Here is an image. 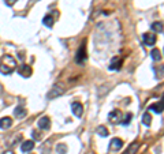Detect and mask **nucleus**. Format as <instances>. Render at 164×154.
Instances as JSON below:
<instances>
[{"instance_id": "nucleus-1", "label": "nucleus", "mask_w": 164, "mask_h": 154, "mask_svg": "<svg viewBox=\"0 0 164 154\" xmlns=\"http://www.w3.org/2000/svg\"><path fill=\"white\" fill-rule=\"evenodd\" d=\"M15 68H17V62H15V59L12 56H10V55H6V56L2 59V62H0V72L4 75H10Z\"/></svg>"}, {"instance_id": "nucleus-2", "label": "nucleus", "mask_w": 164, "mask_h": 154, "mask_svg": "<svg viewBox=\"0 0 164 154\" xmlns=\"http://www.w3.org/2000/svg\"><path fill=\"white\" fill-rule=\"evenodd\" d=\"M88 59V55H86V44H85V41L82 42V45H81L79 48H78L77 50V55H75V63L77 64H84L85 62H86Z\"/></svg>"}, {"instance_id": "nucleus-3", "label": "nucleus", "mask_w": 164, "mask_h": 154, "mask_svg": "<svg viewBox=\"0 0 164 154\" xmlns=\"http://www.w3.org/2000/svg\"><path fill=\"white\" fill-rule=\"evenodd\" d=\"M64 92H66V87L63 86V85H59V83H57V85H55V86L49 90V93H48V98H49V100H54V98L62 95Z\"/></svg>"}, {"instance_id": "nucleus-4", "label": "nucleus", "mask_w": 164, "mask_h": 154, "mask_svg": "<svg viewBox=\"0 0 164 154\" xmlns=\"http://www.w3.org/2000/svg\"><path fill=\"white\" fill-rule=\"evenodd\" d=\"M122 112H120L119 109H115L112 110V112H110V115H108V120H110V123H112V124H118V123H122Z\"/></svg>"}, {"instance_id": "nucleus-5", "label": "nucleus", "mask_w": 164, "mask_h": 154, "mask_svg": "<svg viewBox=\"0 0 164 154\" xmlns=\"http://www.w3.org/2000/svg\"><path fill=\"white\" fill-rule=\"evenodd\" d=\"M144 44L146 47H153L156 44V34L155 33H145L144 34Z\"/></svg>"}, {"instance_id": "nucleus-6", "label": "nucleus", "mask_w": 164, "mask_h": 154, "mask_svg": "<svg viewBox=\"0 0 164 154\" xmlns=\"http://www.w3.org/2000/svg\"><path fill=\"white\" fill-rule=\"evenodd\" d=\"M123 147V140L119 138H113L110 142V151H118Z\"/></svg>"}, {"instance_id": "nucleus-7", "label": "nucleus", "mask_w": 164, "mask_h": 154, "mask_svg": "<svg viewBox=\"0 0 164 154\" xmlns=\"http://www.w3.org/2000/svg\"><path fill=\"white\" fill-rule=\"evenodd\" d=\"M37 125H39L40 130H49V127H51V119L44 116V117H41L37 122Z\"/></svg>"}, {"instance_id": "nucleus-8", "label": "nucleus", "mask_w": 164, "mask_h": 154, "mask_svg": "<svg viewBox=\"0 0 164 154\" xmlns=\"http://www.w3.org/2000/svg\"><path fill=\"white\" fill-rule=\"evenodd\" d=\"M18 74L21 75V77L27 78V77L32 75V68H30V65H27V64H21L18 67Z\"/></svg>"}, {"instance_id": "nucleus-9", "label": "nucleus", "mask_w": 164, "mask_h": 154, "mask_svg": "<svg viewBox=\"0 0 164 154\" xmlns=\"http://www.w3.org/2000/svg\"><path fill=\"white\" fill-rule=\"evenodd\" d=\"M71 110H73V113H74L77 117H81L82 113H84V107H82L81 102H73V104H71Z\"/></svg>"}, {"instance_id": "nucleus-10", "label": "nucleus", "mask_w": 164, "mask_h": 154, "mask_svg": "<svg viewBox=\"0 0 164 154\" xmlns=\"http://www.w3.org/2000/svg\"><path fill=\"white\" fill-rule=\"evenodd\" d=\"M148 109L153 110L155 113H161V112L164 110V100L159 101V102H156V104L149 105V108H148Z\"/></svg>"}, {"instance_id": "nucleus-11", "label": "nucleus", "mask_w": 164, "mask_h": 154, "mask_svg": "<svg viewBox=\"0 0 164 154\" xmlns=\"http://www.w3.org/2000/svg\"><path fill=\"white\" fill-rule=\"evenodd\" d=\"M11 125H12L11 117H2L0 119V128H2V130H8V128H11Z\"/></svg>"}, {"instance_id": "nucleus-12", "label": "nucleus", "mask_w": 164, "mask_h": 154, "mask_svg": "<svg viewBox=\"0 0 164 154\" xmlns=\"http://www.w3.org/2000/svg\"><path fill=\"white\" fill-rule=\"evenodd\" d=\"M33 149H34V140H25L21 146V150L23 151V153H29Z\"/></svg>"}, {"instance_id": "nucleus-13", "label": "nucleus", "mask_w": 164, "mask_h": 154, "mask_svg": "<svg viewBox=\"0 0 164 154\" xmlns=\"http://www.w3.org/2000/svg\"><path fill=\"white\" fill-rule=\"evenodd\" d=\"M122 64H123V60L120 59V57H115V59L111 62L110 64V70H120L122 68Z\"/></svg>"}, {"instance_id": "nucleus-14", "label": "nucleus", "mask_w": 164, "mask_h": 154, "mask_svg": "<svg viewBox=\"0 0 164 154\" xmlns=\"http://www.w3.org/2000/svg\"><path fill=\"white\" fill-rule=\"evenodd\" d=\"M138 147H140V143L133 142V143H130V146H128L127 150H126L123 154H135L137 153V150H138Z\"/></svg>"}, {"instance_id": "nucleus-15", "label": "nucleus", "mask_w": 164, "mask_h": 154, "mask_svg": "<svg viewBox=\"0 0 164 154\" xmlns=\"http://www.w3.org/2000/svg\"><path fill=\"white\" fill-rule=\"evenodd\" d=\"M26 113H27V110L25 109V108H22V107H17V108H15V110H14L15 117H18V119H21V117H23V116H26Z\"/></svg>"}, {"instance_id": "nucleus-16", "label": "nucleus", "mask_w": 164, "mask_h": 154, "mask_svg": "<svg viewBox=\"0 0 164 154\" xmlns=\"http://www.w3.org/2000/svg\"><path fill=\"white\" fill-rule=\"evenodd\" d=\"M150 27H152L153 33H163V30H164V26L161 22H153Z\"/></svg>"}, {"instance_id": "nucleus-17", "label": "nucleus", "mask_w": 164, "mask_h": 154, "mask_svg": "<svg viewBox=\"0 0 164 154\" xmlns=\"http://www.w3.org/2000/svg\"><path fill=\"white\" fill-rule=\"evenodd\" d=\"M150 56H152V59L155 60V62H160L161 60V52L157 49V48H155V49L150 52Z\"/></svg>"}, {"instance_id": "nucleus-18", "label": "nucleus", "mask_w": 164, "mask_h": 154, "mask_svg": "<svg viewBox=\"0 0 164 154\" xmlns=\"http://www.w3.org/2000/svg\"><path fill=\"white\" fill-rule=\"evenodd\" d=\"M42 23H44L47 27H52V26H54V18H52V15H47V17H44Z\"/></svg>"}, {"instance_id": "nucleus-19", "label": "nucleus", "mask_w": 164, "mask_h": 154, "mask_svg": "<svg viewBox=\"0 0 164 154\" xmlns=\"http://www.w3.org/2000/svg\"><path fill=\"white\" fill-rule=\"evenodd\" d=\"M142 123H144L145 125H148V127H149L150 123H152V116H150V113H148V112L144 113V116H142Z\"/></svg>"}, {"instance_id": "nucleus-20", "label": "nucleus", "mask_w": 164, "mask_h": 154, "mask_svg": "<svg viewBox=\"0 0 164 154\" xmlns=\"http://www.w3.org/2000/svg\"><path fill=\"white\" fill-rule=\"evenodd\" d=\"M96 131H97V134L100 136H108V134H110V132H108V130L104 127V125H100V127H97V130H96Z\"/></svg>"}, {"instance_id": "nucleus-21", "label": "nucleus", "mask_w": 164, "mask_h": 154, "mask_svg": "<svg viewBox=\"0 0 164 154\" xmlns=\"http://www.w3.org/2000/svg\"><path fill=\"white\" fill-rule=\"evenodd\" d=\"M155 71H156V77L157 78H164V64L159 65V68H155Z\"/></svg>"}, {"instance_id": "nucleus-22", "label": "nucleus", "mask_w": 164, "mask_h": 154, "mask_svg": "<svg viewBox=\"0 0 164 154\" xmlns=\"http://www.w3.org/2000/svg\"><path fill=\"white\" fill-rule=\"evenodd\" d=\"M56 150L59 154H66L67 153V146H66L64 143H60V145L56 146Z\"/></svg>"}, {"instance_id": "nucleus-23", "label": "nucleus", "mask_w": 164, "mask_h": 154, "mask_svg": "<svg viewBox=\"0 0 164 154\" xmlns=\"http://www.w3.org/2000/svg\"><path fill=\"white\" fill-rule=\"evenodd\" d=\"M133 117V115L131 113H128L127 115V117H125V119H122V124L123 125H127V124H130V119Z\"/></svg>"}, {"instance_id": "nucleus-24", "label": "nucleus", "mask_w": 164, "mask_h": 154, "mask_svg": "<svg viewBox=\"0 0 164 154\" xmlns=\"http://www.w3.org/2000/svg\"><path fill=\"white\" fill-rule=\"evenodd\" d=\"M4 3H6L7 6H14V4L17 3V0H4Z\"/></svg>"}, {"instance_id": "nucleus-25", "label": "nucleus", "mask_w": 164, "mask_h": 154, "mask_svg": "<svg viewBox=\"0 0 164 154\" xmlns=\"http://www.w3.org/2000/svg\"><path fill=\"white\" fill-rule=\"evenodd\" d=\"M33 138H36V139H40V134H37L36 131L33 132Z\"/></svg>"}, {"instance_id": "nucleus-26", "label": "nucleus", "mask_w": 164, "mask_h": 154, "mask_svg": "<svg viewBox=\"0 0 164 154\" xmlns=\"http://www.w3.org/2000/svg\"><path fill=\"white\" fill-rule=\"evenodd\" d=\"M3 154H14V151H12V150H6Z\"/></svg>"}]
</instances>
